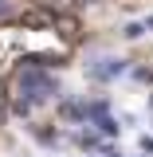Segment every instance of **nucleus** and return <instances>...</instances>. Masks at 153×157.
<instances>
[{
    "label": "nucleus",
    "instance_id": "f257e3e1",
    "mask_svg": "<svg viewBox=\"0 0 153 157\" xmlns=\"http://www.w3.org/2000/svg\"><path fill=\"white\" fill-rule=\"evenodd\" d=\"M59 28H63V36H67V39L78 36V24H75V20H59Z\"/></svg>",
    "mask_w": 153,
    "mask_h": 157
}]
</instances>
